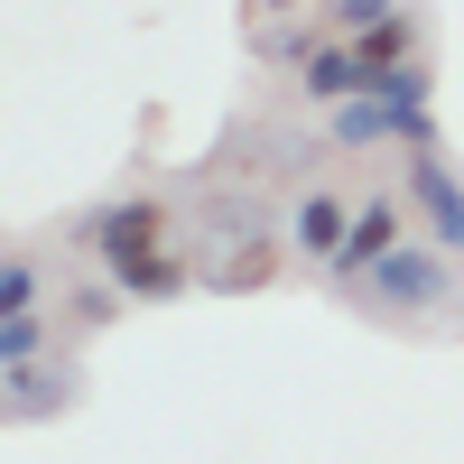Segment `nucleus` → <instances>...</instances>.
<instances>
[{
  "label": "nucleus",
  "instance_id": "f257e3e1",
  "mask_svg": "<svg viewBox=\"0 0 464 464\" xmlns=\"http://www.w3.org/2000/svg\"><path fill=\"white\" fill-rule=\"evenodd\" d=\"M343 297L372 306L381 325H418V316H437V306H455V260L437 242H409V251H391L381 269H362Z\"/></svg>",
  "mask_w": 464,
  "mask_h": 464
},
{
  "label": "nucleus",
  "instance_id": "f03ea898",
  "mask_svg": "<svg viewBox=\"0 0 464 464\" xmlns=\"http://www.w3.org/2000/svg\"><path fill=\"white\" fill-rule=\"evenodd\" d=\"M74 242L102 260L111 288H130L149 260H168V196H111V205H93L74 223Z\"/></svg>",
  "mask_w": 464,
  "mask_h": 464
},
{
  "label": "nucleus",
  "instance_id": "7ed1b4c3",
  "mask_svg": "<svg viewBox=\"0 0 464 464\" xmlns=\"http://www.w3.org/2000/svg\"><path fill=\"white\" fill-rule=\"evenodd\" d=\"M409 186H372V196L353 205V232H343V251H334V269H325V279L334 288H353L362 279V269H381V260H391V251H409Z\"/></svg>",
  "mask_w": 464,
  "mask_h": 464
},
{
  "label": "nucleus",
  "instance_id": "20e7f679",
  "mask_svg": "<svg viewBox=\"0 0 464 464\" xmlns=\"http://www.w3.org/2000/svg\"><path fill=\"white\" fill-rule=\"evenodd\" d=\"M409 214H418V232L446 251V260H464V177H455V159H446V140H428L409 159Z\"/></svg>",
  "mask_w": 464,
  "mask_h": 464
},
{
  "label": "nucleus",
  "instance_id": "39448f33",
  "mask_svg": "<svg viewBox=\"0 0 464 464\" xmlns=\"http://www.w3.org/2000/svg\"><path fill=\"white\" fill-rule=\"evenodd\" d=\"M325 130H334L343 149H381V140L428 149V140H437V111H409V102H391V93H353V102L325 111Z\"/></svg>",
  "mask_w": 464,
  "mask_h": 464
},
{
  "label": "nucleus",
  "instance_id": "423d86ee",
  "mask_svg": "<svg viewBox=\"0 0 464 464\" xmlns=\"http://www.w3.org/2000/svg\"><path fill=\"white\" fill-rule=\"evenodd\" d=\"M343 232H353V196H334V186H306V196L288 205V251L306 269H334Z\"/></svg>",
  "mask_w": 464,
  "mask_h": 464
},
{
  "label": "nucleus",
  "instance_id": "0eeeda50",
  "mask_svg": "<svg viewBox=\"0 0 464 464\" xmlns=\"http://www.w3.org/2000/svg\"><path fill=\"white\" fill-rule=\"evenodd\" d=\"M297 93L316 102V111H334V102L372 93V65H362V47H353V37H325V47H316V56L297 65Z\"/></svg>",
  "mask_w": 464,
  "mask_h": 464
},
{
  "label": "nucleus",
  "instance_id": "6e6552de",
  "mask_svg": "<svg viewBox=\"0 0 464 464\" xmlns=\"http://www.w3.org/2000/svg\"><path fill=\"white\" fill-rule=\"evenodd\" d=\"M37 288H47V260H37L28 242H10V251H0V316L37 306Z\"/></svg>",
  "mask_w": 464,
  "mask_h": 464
},
{
  "label": "nucleus",
  "instance_id": "1a4fd4ad",
  "mask_svg": "<svg viewBox=\"0 0 464 464\" xmlns=\"http://www.w3.org/2000/svg\"><path fill=\"white\" fill-rule=\"evenodd\" d=\"M47 353V306H19V316H0V372H28Z\"/></svg>",
  "mask_w": 464,
  "mask_h": 464
},
{
  "label": "nucleus",
  "instance_id": "9d476101",
  "mask_svg": "<svg viewBox=\"0 0 464 464\" xmlns=\"http://www.w3.org/2000/svg\"><path fill=\"white\" fill-rule=\"evenodd\" d=\"M409 10V0H325V28L334 37H372V28H391Z\"/></svg>",
  "mask_w": 464,
  "mask_h": 464
},
{
  "label": "nucleus",
  "instance_id": "9b49d317",
  "mask_svg": "<svg viewBox=\"0 0 464 464\" xmlns=\"http://www.w3.org/2000/svg\"><path fill=\"white\" fill-rule=\"evenodd\" d=\"M372 93H391V102H409V111H428V102H437V74L409 56V65H381V74H372Z\"/></svg>",
  "mask_w": 464,
  "mask_h": 464
}]
</instances>
